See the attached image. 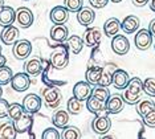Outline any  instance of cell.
Wrapping results in <instances>:
<instances>
[{
	"label": "cell",
	"instance_id": "cell-1",
	"mask_svg": "<svg viewBox=\"0 0 155 139\" xmlns=\"http://www.w3.org/2000/svg\"><path fill=\"white\" fill-rule=\"evenodd\" d=\"M143 91V81L138 77L130 78L126 90L123 93V101L129 105H137L140 101V94Z\"/></svg>",
	"mask_w": 155,
	"mask_h": 139
},
{
	"label": "cell",
	"instance_id": "cell-2",
	"mask_svg": "<svg viewBox=\"0 0 155 139\" xmlns=\"http://www.w3.org/2000/svg\"><path fill=\"white\" fill-rule=\"evenodd\" d=\"M43 99L48 109H54L61 102V93L57 88H45L43 90Z\"/></svg>",
	"mask_w": 155,
	"mask_h": 139
},
{
	"label": "cell",
	"instance_id": "cell-3",
	"mask_svg": "<svg viewBox=\"0 0 155 139\" xmlns=\"http://www.w3.org/2000/svg\"><path fill=\"white\" fill-rule=\"evenodd\" d=\"M111 127V121L107 117V114H98L94 118L93 123H91V129L94 133L100 134V135H105L110 131Z\"/></svg>",
	"mask_w": 155,
	"mask_h": 139
},
{
	"label": "cell",
	"instance_id": "cell-4",
	"mask_svg": "<svg viewBox=\"0 0 155 139\" xmlns=\"http://www.w3.org/2000/svg\"><path fill=\"white\" fill-rule=\"evenodd\" d=\"M153 35H151L150 29H139L137 32L135 37H134V42H135L137 49L139 51H147V49L153 44Z\"/></svg>",
	"mask_w": 155,
	"mask_h": 139
},
{
	"label": "cell",
	"instance_id": "cell-5",
	"mask_svg": "<svg viewBox=\"0 0 155 139\" xmlns=\"http://www.w3.org/2000/svg\"><path fill=\"white\" fill-rule=\"evenodd\" d=\"M111 49L115 55L125 56L130 49V41L129 38L123 35H115L111 38Z\"/></svg>",
	"mask_w": 155,
	"mask_h": 139
},
{
	"label": "cell",
	"instance_id": "cell-6",
	"mask_svg": "<svg viewBox=\"0 0 155 139\" xmlns=\"http://www.w3.org/2000/svg\"><path fill=\"white\" fill-rule=\"evenodd\" d=\"M12 52H13V56H15L17 60H25L31 56L32 44H31L29 40H17L15 44H13Z\"/></svg>",
	"mask_w": 155,
	"mask_h": 139
},
{
	"label": "cell",
	"instance_id": "cell-7",
	"mask_svg": "<svg viewBox=\"0 0 155 139\" xmlns=\"http://www.w3.org/2000/svg\"><path fill=\"white\" fill-rule=\"evenodd\" d=\"M41 97L37 94H33V93H31V94H28L24 97L23 99V108L25 110L27 113L29 114H36L38 113V110L41 109Z\"/></svg>",
	"mask_w": 155,
	"mask_h": 139
},
{
	"label": "cell",
	"instance_id": "cell-8",
	"mask_svg": "<svg viewBox=\"0 0 155 139\" xmlns=\"http://www.w3.org/2000/svg\"><path fill=\"white\" fill-rule=\"evenodd\" d=\"M101 38H102V33L100 28L97 27L87 28L85 31V35H84V42H85L86 46H90V48H96V46L100 45Z\"/></svg>",
	"mask_w": 155,
	"mask_h": 139
},
{
	"label": "cell",
	"instance_id": "cell-9",
	"mask_svg": "<svg viewBox=\"0 0 155 139\" xmlns=\"http://www.w3.org/2000/svg\"><path fill=\"white\" fill-rule=\"evenodd\" d=\"M31 85V76L28 73H17L12 77L11 86L16 91H25Z\"/></svg>",
	"mask_w": 155,
	"mask_h": 139
},
{
	"label": "cell",
	"instance_id": "cell-10",
	"mask_svg": "<svg viewBox=\"0 0 155 139\" xmlns=\"http://www.w3.org/2000/svg\"><path fill=\"white\" fill-rule=\"evenodd\" d=\"M91 91H93V89H91L90 84L87 81H80L73 86V95L77 99H80L81 102L86 101L91 95Z\"/></svg>",
	"mask_w": 155,
	"mask_h": 139
},
{
	"label": "cell",
	"instance_id": "cell-11",
	"mask_svg": "<svg viewBox=\"0 0 155 139\" xmlns=\"http://www.w3.org/2000/svg\"><path fill=\"white\" fill-rule=\"evenodd\" d=\"M13 124H15V129L17 133H27L32 129L33 126V114H29V113H24L20 118H17L13 121Z\"/></svg>",
	"mask_w": 155,
	"mask_h": 139
},
{
	"label": "cell",
	"instance_id": "cell-12",
	"mask_svg": "<svg viewBox=\"0 0 155 139\" xmlns=\"http://www.w3.org/2000/svg\"><path fill=\"white\" fill-rule=\"evenodd\" d=\"M16 20L20 28H29L33 24V13L27 7H20L16 11Z\"/></svg>",
	"mask_w": 155,
	"mask_h": 139
},
{
	"label": "cell",
	"instance_id": "cell-13",
	"mask_svg": "<svg viewBox=\"0 0 155 139\" xmlns=\"http://www.w3.org/2000/svg\"><path fill=\"white\" fill-rule=\"evenodd\" d=\"M123 105H125V101H123L122 95H119V94L110 95L106 101V109H105V111L107 114H118L123 110Z\"/></svg>",
	"mask_w": 155,
	"mask_h": 139
},
{
	"label": "cell",
	"instance_id": "cell-14",
	"mask_svg": "<svg viewBox=\"0 0 155 139\" xmlns=\"http://www.w3.org/2000/svg\"><path fill=\"white\" fill-rule=\"evenodd\" d=\"M0 40L5 45H13L19 40V28L13 25L4 27V29L2 31V35H0Z\"/></svg>",
	"mask_w": 155,
	"mask_h": 139
},
{
	"label": "cell",
	"instance_id": "cell-15",
	"mask_svg": "<svg viewBox=\"0 0 155 139\" xmlns=\"http://www.w3.org/2000/svg\"><path fill=\"white\" fill-rule=\"evenodd\" d=\"M49 17L53 24H65L69 19V11L65 5H57L51 11Z\"/></svg>",
	"mask_w": 155,
	"mask_h": 139
},
{
	"label": "cell",
	"instance_id": "cell-16",
	"mask_svg": "<svg viewBox=\"0 0 155 139\" xmlns=\"http://www.w3.org/2000/svg\"><path fill=\"white\" fill-rule=\"evenodd\" d=\"M140 25V20L139 17L134 16V15H129L126 16L123 21L121 23V29H123V32L127 35H131L134 32L138 31V28Z\"/></svg>",
	"mask_w": 155,
	"mask_h": 139
},
{
	"label": "cell",
	"instance_id": "cell-17",
	"mask_svg": "<svg viewBox=\"0 0 155 139\" xmlns=\"http://www.w3.org/2000/svg\"><path fill=\"white\" fill-rule=\"evenodd\" d=\"M94 19H96V13L91 8H87V7H82L78 12H77V20L81 25H91L94 23Z\"/></svg>",
	"mask_w": 155,
	"mask_h": 139
},
{
	"label": "cell",
	"instance_id": "cell-18",
	"mask_svg": "<svg viewBox=\"0 0 155 139\" xmlns=\"http://www.w3.org/2000/svg\"><path fill=\"white\" fill-rule=\"evenodd\" d=\"M130 81V77L126 70L123 69H115L113 73V85L115 89H126Z\"/></svg>",
	"mask_w": 155,
	"mask_h": 139
},
{
	"label": "cell",
	"instance_id": "cell-19",
	"mask_svg": "<svg viewBox=\"0 0 155 139\" xmlns=\"http://www.w3.org/2000/svg\"><path fill=\"white\" fill-rule=\"evenodd\" d=\"M15 20H16V11L12 7L4 5L0 9V25L2 27L12 25Z\"/></svg>",
	"mask_w": 155,
	"mask_h": 139
},
{
	"label": "cell",
	"instance_id": "cell-20",
	"mask_svg": "<svg viewBox=\"0 0 155 139\" xmlns=\"http://www.w3.org/2000/svg\"><path fill=\"white\" fill-rule=\"evenodd\" d=\"M69 31L64 24H54L51 29V38L57 42H64L68 40Z\"/></svg>",
	"mask_w": 155,
	"mask_h": 139
},
{
	"label": "cell",
	"instance_id": "cell-21",
	"mask_svg": "<svg viewBox=\"0 0 155 139\" xmlns=\"http://www.w3.org/2000/svg\"><path fill=\"white\" fill-rule=\"evenodd\" d=\"M86 109L93 114H100L101 111H105V109H106V102L101 101V99H98L97 97H94V95L91 94L90 97L86 99Z\"/></svg>",
	"mask_w": 155,
	"mask_h": 139
},
{
	"label": "cell",
	"instance_id": "cell-22",
	"mask_svg": "<svg viewBox=\"0 0 155 139\" xmlns=\"http://www.w3.org/2000/svg\"><path fill=\"white\" fill-rule=\"evenodd\" d=\"M51 62H52V65H53V68H56V69H58V70H62L68 66L69 57L65 52H56L51 57Z\"/></svg>",
	"mask_w": 155,
	"mask_h": 139
},
{
	"label": "cell",
	"instance_id": "cell-23",
	"mask_svg": "<svg viewBox=\"0 0 155 139\" xmlns=\"http://www.w3.org/2000/svg\"><path fill=\"white\" fill-rule=\"evenodd\" d=\"M119 29H121V23L117 17H111L105 21L104 24V32H105V36L107 37H113L115 35H118Z\"/></svg>",
	"mask_w": 155,
	"mask_h": 139
},
{
	"label": "cell",
	"instance_id": "cell-24",
	"mask_svg": "<svg viewBox=\"0 0 155 139\" xmlns=\"http://www.w3.org/2000/svg\"><path fill=\"white\" fill-rule=\"evenodd\" d=\"M102 69H104V68H101L98 65H94V66L89 65V68L86 69V73H85V78L87 82L90 85H98L101 74H102Z\"/></svg>",
	"mask_w": 155,
	"mask_h": 139
},
{
	"label": "cell",
	"instance_id": "cell-25",
	"mask_svg": "<svg viewBox=\"0 0 155 139\" xmlns=\"http://www.w3.org/2000/svg\"><path fill=\"white\" fill-rule=\"evenodd\" d=\"M24 69H25V73H28L31 77H36L41 73L43 65H41V61L38 58H31L28 61H25Z\"/></svg>",
	"mask_w": 155,
	"mask_h": 139
},
{
	"label": "cell",
	"instance_id": "cell-26",
	"mask_svg": "<svg viewBox=\"0 0 155 139\" xmlns=\"http://www.w3.org/2000/svg\"><path fill=\"white\" fill-rule=\"evenodd\" d=\"M17 131L12 122H4L0 124V139H15Z\"/></svg>",
	"mask_w": 155,
	"mask_h": 139
},
{
	"label": "cell",
	"instance_id": "cell-27",
	"mask_svg": "<svg viewBox=\"0 0 155 139\" xmlns=\"http://www.w3.org/2000/svg\"><path fill=\"white\" fill-rule=\"evenodd\" d=\"M52 122L56 127L58 129H64L65 126H68L69 122V113L65 111V110H57L53 114V118H52Z\"/></svg>",
	"mask_w": 155,
	"mask_h": 139
},
{
	"label": "cell",
	"instance_id": "cell-28",
	"mask_svg": "<svg viewBox=\"0 0 155 139\" xmlns=\"http://www.w3.org/2000/svg\"><path fill=\"white\" fill-rule=\"evenodd\" d=\"M66 41H68V46H69L70 51H72L73 55H78V53L82 51L84 45H85L84 38L80 37V36H77V35H73V36L68 37V40H66Z\"/></svg>",
	"mask_w": 155,
	"mask_h": 139
},
{
	"label": "cell",
	"instance_id": "cell-29",
	"mask_svg": "<svg viewBox=\"0 0 155 139\" xmlns=\"http://www.w3.org/2000/svg\"><path fill=\"white\" fill-rule=\"evenodd\" d=\"M114 70H115L114 65L104 68V69H102V74H101L98 85H101V86H109V85H111L113 84V73H114Z\"/></svg>",
	"mask_w": 155,
	"mask_h": 139
},
{
	"label": "cell",
	"instance_id": "cell-30",
	"mask_svg": "<svg viewBox=\"0 0 155 139\" xmlns=\"http://www.w3.org/2000/svg\"><path fill=\"white\" fill-rule=\"evenodd\" d=\"M153 109H155V102L153 99H143V101H139L137 103V113H138L140 117H144Z\"/></svg>",
	"mask_w": 155,
	"mask_h": 139
},
{
	"label": "cell",
	"instance_id": "cell-31",
	"mask_svg": "<svg viewBox=\"0 0 155 139\" xmlns=\"http://www.w3.org/2000/svg\"><path fill=\"white\" fill-rule=\"evenodd\" d=\"M61 138L62 139H81L82 138V134L78 127L76 126H65L64 127V131L61 134Z\"/></svg>",
	"mask_w": 155,
	"mask_h": 139
},
{
	"label": "cell",
	"instance_id": "cell-32",
	"mask_svg": "<svg viewBox=\"0 0 155 139\" xmlns=\"http://www.w3.org/2000/svg\"><path fill=\"white\" fill-rule=\"evenodd\" d=\"M66 110H68L69 114L72 115H78L82 110V106H81V101L77 99L74 95H73L70 99H68V105H66Z\"/></svg>",
	"mask_w": 155,
	"mask_h": 139
},
{
	"label": "cell",
	"instance_id": "cell-33",
	"mask_svg": "<svg viewBox=\"0 0 155 139\" xmlns=\"http://www.w3.org/2000/svg\"><path fill=\"white\" fill-rule=\"evenodd\" d=\"M24 113H25V110H24L23 105H20V103H11V105H9L8 117H9V118H11L12 121L20 118V117H21Z\"/></svg>",
	"mask_w": 155,
	"mask_h": 139
},
{
	"label": "cell",
	"instance_id": "cell-34",
	"mask_svg": "<svg viewBox=\"0 0 155 139\" xmlns=\"http://www.w3.org/2000/svg\"><path fill=\"white\" fill-rule=\"evenodd\" d=\"M91 94L104 102H106L109 99V97H110V91H109L107 86H101V85H98L97 88H94L93 91H91Z\"/></svg>",
	"mask_w": 155,
	"mask_h": 139
},
{
	"label": "cell",
	"instance_id": "cell-35",
	"mask_svg": "<svg viewBox=\"0 0 155 139\" xmlns=\"http://www.w3.org/2000/svg\"><path fill=\"white\" fill-rule=\"evenodd\" d=\"M13 77V72L11 68L8 66H2L0 68V85H7L12 81Z\"/></svg>",
	"mask_w": 155,
	"mask_h": 139
},
{
	"label": "cell",
	"instance_id": "cell-36",
	"mask_svg": "<svg viewBox=\"0 0 155 139\" xmlns=\"http://www.w3.org/2000/svg\"><path fill=\"white\" fill-rule=\"evenodd\" d=\"M64 5L69 12H78V11L84 7L82 0H64Z\"/></svg>",
	"mask_w": 155,
	"mask_h": 139
},
{
	"label": "cell",
	"instance_id": "cell-37",
	"mask_svg": "<svg viewBox=\"0 0 155 139\" xmlns=\"http://www.w3.org/2000/svg\"><path fill=\"white\" fill-rule=\"evenodd\" d=\"M143 91L150 97H155V78H146L143 81Z\"/></svg>",
	"mask_w": 155,
	"mask_h": 139
},
{
	"label": "cell",
	"instance_id": "cell-38",
	"mask_svg": "<svg viewBox=\"0 0 155 139\" xmlns=\"http://www.w3.org/2000/svg\"><path fill=\"white\" fill-rule=\"evenodd\" d=\"M41 138H43V139H60V138H61V134L57 131L56 126L54 127H48V129H45L43 131Z\"/></svg>",
	"mask_w": 155,
	"mask_h": 139
},
{
	"label": "cell",
	"instance_id": "cell-39",
	"mask_svg": "<svg viewBox=\"0 0 155 139\" xmlns=\"http://www.w3.org/2000/svg\"><path fill=\"white\" fill-rule=\"evenodd\" d=\"M143 123L149 127H155V109H153L150 113H147L144 117H142Z\"/></svg>",
	"mask_w": 155,
	"mask_h": 139
},
{
	"label": "cell",
	"instance_id": "cell-40",
	"mask_svg": "<svg viewBox=\"0 0 155 139\" xmlns=\"http://www.w3.org/2000/svg\"><path fill=\"white\" fill-rule=\"evenodd\" d=\"M8 111H9V103H8V101L0 98V119L8 117Z\"/></svg>",
	"mask_w": 155,
	"mask_h": 139
},
{
	"label": "cell",
	"instance_id": "cell-41",
	"mask_svg": "<svg viewBox=\"0 0 155 139\" xmlns=\"http://www.w3.org/2000/svg\"><path fill=\"white\" fill-rule=\"evenodd\" d=\"M90 5L96 9H101V8H105L107 5L109 0H89Z\"/></svg>",
	"mask_w": 155,
	"mask_h": 139
},
{
	"label": "cell",
	"instance_id": "cell-42",
	"mask_svg": "<svg viewBox=\"0 0 155 139\" xmlns=\"http://www.w3.org/2000/svg\"><path fill=\"white\" fill-rule=\"evenodd\" d=\"M131 2L135 7H143V5H146L150 0H131Z\"/></svg>",
	"mask_w": 155,
	"mask_h": 139
},
{
	"label": "cell",
	"instance_id": "cell-43",
	"mask_svg": "<svg viewBox=\"0 0 155 139\" xmlns=\"http://www.w3.org/2000/svg\"><path fill=\"white\" fill-rule=\"evenodd\" d=\"M149 29H150V32H151V35H153V36H155V19L150 21V24H149Z\"/></svg>",
	"mask_w": 155,
	"mask_h": 139
},
{
	"label": "cell",
	"instance_id": "cell-44",
	"mask_svg": "<svg viewBox=\"0 0 155 139\" xmlns=\"http://www.w3.org/2000/svg\"><path fill=\"white\" fill-rule=\"evenodd\" d=\"M5 62H7V58L3 55H0V68L2 66H4L5 65Z\"/></svg>",
	"mask_w": 155,
	"mask_h": 139
},
{
	"label": "cell",
	"instance_id": "cell-45",
	"mask_svg": "<svg viewBox=\"0 0 155 139\" xmlns=\"http://www.w3.org/2000/svg\"><path fill=\"white\" fill-rule=\"evenodd\" d=\"M149 5H150V9H151V11H154V12H155V0H151Z\"/></svg>",
	"mask_w": 155,
	"mask_h": 139
},
{
	"label": "cell",
	"instance_id": "cell-46",
	"mask_svg": "<svg viewBox=\"0 0 155 139\" xmlns=\"http://www.w3.org/2000/svg\"><path fill=\"white\" fill-rule=\"evenodd\" d=\"M4 7V0H0V9Z\"/></svg>",
	"mask_w": 155,
	"mask_h": 139
},
{
	"label": "cell",
	"instance_id": "cell-47",
	"mask_svg": "<svg viewBox=\"0 0 155 139\" xmlns=\"http://www.w3.org/2000/svg\"><path fill=\"white\" fill-rule=\"evenodd\" d=\"M2 95H3V89H2V85H0V98H2Z\"/></svg>",
	"mask_w": 155,
	"mask_h": 139
},
{
	"label": "cell",
	"instance_id": "cell-48",
	"mask_svg": "<svg viewBox=\"0 0 155 139\" xmlns=\"http://www.w3.org/2000/svg\"><path fill=\"white\" fill-rule=\"evenodd\" d=\"M111 2H113V3H121L122 0H111Z\"/></svg>",
	"mask_w": 155,
	"mask_h": 139
},
{
	"label": "cell",
	"instance_id": "cell-49",
	"mask_svg": "<svg viewBox=\"0 0 155 139\" xmlns=\"http://www.w3.org/2000/svg\"><path fill=\"white\" fill-rule=\"evenodd\" d=\"M0 55H2V45H0Z\"/></svg>",
	"mask_w": 155,
	"mask_h": 139
},
{
	"label": "cell",
	"instance_id": "cell-50",
	"mask_svg": "<svg viewBox=\"0 0 155 139\" xmlns=\"http://www.w3.org/2000/svg\"><path fill=\"white\" fill-rule=\"evenodd\" d=\"M25 2H27V0H25Z\"/></svg>",
	"mask_w": 155,
	"mask_h": 139
},
{
	"label": "cell",
	"instance_id": "cell-51",
	"mask_svg": "<svg viewBox=\"0 0 155 139\" xmlns=\"http://www.w3.org/2000/svg\"><path fill=\"white\" fill-rule=\"evenodd\" d=\"M154 48H155V46H154Z\"/></svg>",
	"mask_w": 155,
	"mask_h": 139
}]
</instances>
